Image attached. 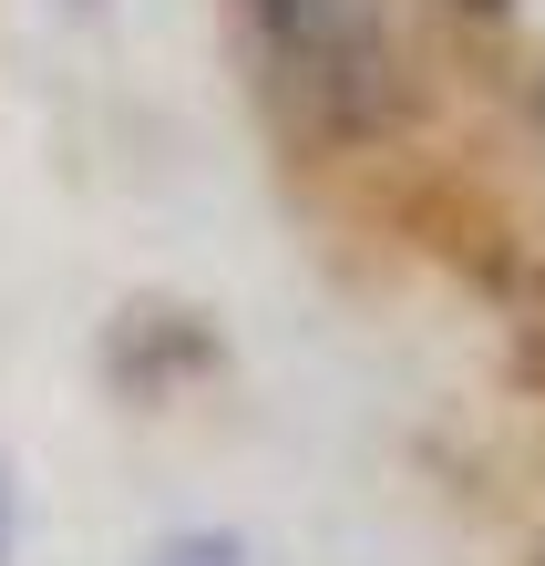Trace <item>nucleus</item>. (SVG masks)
<instances>
[{
  "label": "nucleus",
  "instance_id": "nucleus-2",
  "mask_svg": "<svg viewBox=\"0 0 545 566\" xmlns=\"http://www.w3.org/2000/svg\"><path fill=\"white\" fill-rule=\"evenodd\" d=\"M155 566H248V546H237V536H176Z\"/></svg>",
  "mask_w": 545,
  "mask_h": 566
},
{
  "label": "nucleus",
  "instance_id": "nucleus-4",
  "mask_svg": "<svg viewBox=\"0 0 545 566\" xmlns=\"http://www.w3.org/2000/svg\"><path fill=\"white\" fill-rule=\"evenodd\" d=\"M535 124H545V83H535Z\"/></svg>",
  "mask_w": 545,
  "mask_h": 566
},
{
  "label": "nucleus",
  "instance_id": "nucleus-1",
  "mask_svg": "<svg viewBox=\"0 0 545 566\" xmlns=\"http://www.w3.org/2000/svg\"><path fill=\"white\" fill-rule=\"evenodd\" d=\"M279 83L319 124H381L401 104V31L391 0H248Z\"/></svg>",
  "mask_w": 545,
  "mask_h": 566
},
{
  "label": "nucleus",
  "instance_id": "nucleus-3",
  "mask_svg": "<svg viewBox=\"0 0 545 566\" xmlns=\"http://www.w3.org/2000/svg\"><path fill=\"white\" fill-rule=\"evenodd\" d=\"M0 566H11V494H0Z\"/></svg>",
  "mask_w": 545,
  "mask_h": 566
}]
</instances>
